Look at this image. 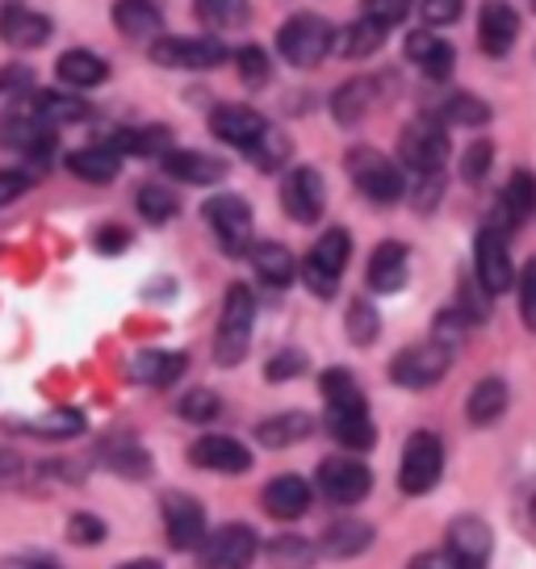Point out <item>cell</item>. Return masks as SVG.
I'll return each mask as SVG.
<instances>
[{
  "instance_id": "cell-9",
  "label": "cell",
  "mask_w": 536,
  "mask_h": 569,
  "mask_svg": "<svg viewBox=\"0 0 536 569\" xmlns=\"http://www.w3.org/2000/svg\"><path fill=\"white\" fill-rule=\"evenodd\" d=\"M448 360H453V348L445 343H411L390 360V381L403 386V390H428L440 377L448 373Z\"/></svg>"
},
{
  "instance_id": "cell-4",
  "label": "cell",
  "mask_w": 536,
  "mask_h": 569,
  "mask_svg": "<svg viewBox=\"0 0 536 569\" xmlns=\"http://www.w3.org/2000/svg\"><path fill=\"white\" fill-rule=\"evenodd\" d=\"M348 256H353V234L344 231V227H331V231L322 234L319 243L310 248V256L302 260L298 272H302V281L310 284V293H315V298H331V293L340 289Z\"/></svg>"
},
{
  "instance_id": "cell-27",
  "label": "cell",
  "mask_w": 536,
  "mask_h": 569,
  "mask_svg": "<svg viewBox=\"0 0 536 569\" xmlns=\"http://www.w3.org/2000/svg\"><path fill=\"white\" fill-rule=\"evenodd\" d=\"M68 172L80 180H89V184H109V180L122 172V156L106 147V142H97V147H80L68 156Z\"/></svg>"
},
{
  "instance_id": "cell-31",
  "label": "cell",
  "mask_w": 536,
  "mask_h": 569,
  "mask_svg": "<svg viewBox=\"0 0 536 569\" xmlns=\"http://www.w3.org/2000/svg\"><path fill=\"white\" fill-rule=\"evenodd\" d=\"M310 431H315V419L306 410H286V415H272V419H265V423L256 427V440L265 448H289V445H302Z\"/></svg>"
},
{
  "instance_id": "cell-26",
  "label": "cell",
  "mask_w": 536,
  "mask_h": 569,
  "mask_svg": "<svg viewBox=\"0 0 536 569\" xmlns=\"http://www.w3.org/2000/svg\"><path fill=\"white\" fill-rule=\"evenodd\" d=\"M54 76H59L68 89H97V84H106V80H109V63L97 51H85V47H76V51L59 54V63H54Z\"/></svg>"
},
{
  "instance_id": "cell-3",
  "label": "cell",
  "mask_w": 536,
  "mask_h": 569,
  "mask_svg": "<svg viewBox=\"0 0 536 569\" xmlns=\"http://www.w3.org/2000/svg\"><path fill=\"white\" fill-rule=\"evenodd\" d=\"M348 177L377 206H394V201H403V193H407L403 168L394 160H386L381 151H374V147H353L348 151Z\"/></svg>"
},
{
  "instance_id": "cell-7",
  "label": "cell",
  "mask_w": 536,
  "mask_h": 569,
  "mask_svg": "<svg viewBox=\"0 0 536 569\" xmlns=\"http://www.w3.org/2000/svg\"><path fill=\"white\" fill-rule=\"evenodd\" d=\"M331 42H336V30L322 18H315V13L289 18L281 26V34H277V47H281V54H286L294 68H315L319 59H327Z\"/></svg>"
},
{
  "instance_id": "cell-1",
  "label": "cell",
  "mask_w": 536,
  "mask_h": 569,
  "mask_svg": "<svg viewBox=\"0 0 536 569\" xmlns=\"http://www.w3.org/2000/svg\"><path fill=\"white\" fill-rule=\"evenodd\" d=\"M322 398H327V431L340 440L344 448H374L377 427L369 419L365 393H360L357 377L348 369H327L322 373Z\"/></svg>"
},
{
  "instance_id": "cell-8",
  "label": "cell",
  "mask_w": 536,
  "mask_h": 569,
  "mask_svg": "<svg viewBox=\"0 0 536 569\" xmlns=\"http://www.w3.org/2000/svg\"><path fill=\"white\" fill-rule=\"evenodd\" d=\"M260 540L248 523H222L218 532L201 536L197 545V566L201 569H248L256 561Z\"/></svg>"
},
{
  "instance_id": "cell-18",
  "label": "cell",
  "mask_w": 536,
  "mask_h": 569,
  "mask_svg": "<svg viewBox=\"0 0 536 569\" xmlns=\"http://www.w3.org/2000/svg\"><path fill=\"white\" fill-rule=\"evenodd\" d=\"M210 130H215V139L231 142L239 151H251L260 142V134L268 130V122L248 106H218L210 113Z\"/></svg>"
},
{
  "instance_id": "cell-46",
  "label": "cell",
  "mask_w": 536,
  "mask_h": 569,
  "mask_svg": "<svg viewBox=\"0 0 536 569\" xmlns=\"http://www.w3.org/2000/svg\"><path fill=\"white\" fill-rule=\"evenodd\" d=\"M218 410H222V402L215 390H189L177 402V415L189 423H210V419H218Z\"/></svg>"
},
{
  "instance_id": "cell-23",
  "label": "cell",
  "mask_w": 536,
  "mask_h": 569,
  "mask_svg": "<svg viewBox=\"0 0 536 569\" xmlns=\"http://www.w3.org/2000/svg\"><path fill=\"white\" fill-rule=\"evenodd\" d=\"M465 569H486V557H490V528L483 519H457L448 528V545H445Z\"/></svg>"
},
{
  "instance_id": "cell-60",
  "label": "cell",
  "mask_w": 536,
  "mask_h": 569,
  "mask_svg": "<svg viewBox=\"0 0 536 569\" xmlns=\"http://www.w3.org/2000/svg\"><path fill=\"white\" fill-rule=\"evenodd\" d=\"M9 569H63V566H54L47 557H26V561H13Z\"/></svg>"
},
{
  "instance_id": "cell-11",
  "label": "cell",
  "mask_w": 536,
  "mask_h": 569,
  "mask_svg": "<svg viewBox=\"0 0 536 569\" xmlns=\"http://www.w3.org/2000/svg\"><path fill=\"white\" fill-rule=\"evenodd\" d=\"M151 59H156L160 68L206 71V68H218V63H227V59H231V51H227L218 38H180V34H168V38H156V42H151Z\"/></svg>"
},
{
  "instance_id": "cell-20",
  "label": "cell",
  "mask_w": 536,
  "mask_h": 569,
  "mask_svg": "<svg viewBox=\"0 0 536 569\" xmlns=\"http://www.w3.org/2000/svg\"><path fill=\"white\" fill-rule=\"evenodd\" d=\"M0 38L9 47H21V51H34L51 38V18L47 13H34L26 4H4L0 9Z\"/></svg>"
},
{
  "instance_id": "cell-14",
  "label": "cell",
  "mask_w": 536,
  "mask_h": 569,
  "mask_svg": "<svg viewBox=\"0 0 536 569\" xmlns=\"http://www.w3.org/2000/svg\"><path fill=\"white\" fill-rule=\"evenodd\" d=\"M0 147H9V151H21V156H30L34 163H51L54 156V130L30 118L26 109L18 113H9L4 126H0Z\"/></svg>"
},
{
  "instance_id": "cell-47",
  "label": "cell",
  "mask_w": 536,
  "mask_h": 569,
  "mask_svg": "<svg viewBox=\"0 0 536 569\" xmlns=\"http://www.w3.org/2000/svg\"><path fill=\"white\" fill-rule=\"evenodd\" d=\"M248 156L256 160V168L272 172V168H281V163L289 160V139H286V134H277V130H265V134H260V142L251 147Z\"/></svg>"
},
{
  "instance_id": "cell-10",
  "label": "cell",
  "mask_w": 536,
  "mask_h": 569,
  "mask_svg": "<svg viewBox=\"0 0 536 569\" xmlns=\"http://www.w3.org/2000/svg\"><path fill=\"white\" fill-rule=\"evenodd\" d=\"M201 213H206V222H210V231H215L218 248L227 251V256H244V251L251 248V206L244 201V197L218 193L201 206Z\"/></svg>"
},
{
  "instance_id": "cell-44",
  "label": "cell",
  "mask_w": 536,
  "mask_h": 569,
  "mask_svg": "<svg viewBox=\"0 0 536 569\" xmlns=\"http://www.w3.org/2000/svg\"><path fill=\"white\" fill-rule=\"evenodd\" d=\"M135 206H139V213H143L147 222H156V227H160V222H172L180 210L177 193H168L163 184H143L139 197H135Z\"/></svg>"
},
{
  "instance_id": "cell-32",
  "label": "cell",
  "mask_w": 536,
  "mask_h": 569,
  "mask_svg": "<svg viewBox=\"0 0 536 569\" xmlns=\"http://www.w3.org/2000/svg\"><path fill=\"white\" fill-rule=\"evenodd\" d=\"M407 59L419 63L431 80H445L448 71H453V47H448L445 38L431 34V30H415V34L407 38Z\"/></svg>"
},
{
  "instance_id": "cell-5",
  "label": "cell",
  "mask_w": 536,
  "mask_h": 569,
  "mask_svg": "<svg viewBox=\"0 0 536 569\" xmlns=\"http://www.w3.org/2000/svg\"><path fill=\"white\" fill-rule=\"evenodd\" d=\"M398 160L415 177H436L448 160V134L436 118H415L398 134Z\"/></svg>"
},
{
  "instance_id": "cell-51",
  "label": "cell",
  "mask_w": 536,
  "mask_h": 569,
  "mask_svg": "<svg viewBox=\"0 0 536 569\" xmlns=\"http://www.w3.org/2000/svg\"><path fill=\"white\" fill-rule=\"evenodd\" d=\"M490 160H495V147L486 139H478V142H469V151L461 156V177L469 180V184H478V180L490 172Z\"/></svg>"
},
{
  "instance_id": "cell-45",
  "label": "cell",
  "mask_w": 536,
  "mask_h": 569,
  "mask_svg": "<svg viewBox=\"0 0 536 569\" xmlns=\"http://www.w3.org/2000/svg\"><path fill=\"white\" fill-rule=\"evenodd\" d=\"M377 331H381V319H377V310L365 302V298H357V302L348 306V339L365 348V343H374V339H377Z\"/></svg>"
},
{
  "instance_id": "cell-6",
  "label": "cell",
  "mask_w": 536,
  "mask_h": 569,
  "mask_svg": "<svg viewBox=\"0 0 536 569\" xmlns=\"http://www.w3.org/2000/svg\"><path fill=\"white\" fill-rule=\"evenodd\" d=\"M445 473V445L431 431H415L407 448H403V465H398V490L403 495H428L431 486Z\"/></svg>"
},
{
  "instance_id": "cell-49",
  "label": "cell",
  "mask_w": 536,
  "mask_h": 569,
  "mask_svg": "<svg viewBox=\"0 0 536 569\" xmlns=\"http://www.w3.org/2000/svg\"><path fill=\"white\" fill-rule=\"evenodd\" d=\"M235 68H239L244 84H251V89L268 84V76H272V63H268V54L260 47H244V51L235 54Z\"/></svg>"
},
{
  "instance_id": "cell-13",
  "label": "cell",
  "mask_w": 536,
  "mask_h": 569,
  "mask_svg": "<svg viewBox=\"0 0 536 569\" xmlns=\"http://www.w3.org/2000/svg\"><path fill=\"white\" fill-rule=\"evenodd\" d=\"M474 272H478V284L486 293H507L516 272H512V251H507V239H503L499 227H483L478 234V251H474Z\"/></svg>"
},
{
  "instance_id": "cell-57",
  "label": "cell",
  "mask_w": 536,
  "mask_h": 569,
  "mask_svg": "<svg viewBox=\"0 0 536 569\" xmlns=\"http://www.w3.org/2000/svg\"><path fill=\"white\" fill-rule=\"evenodd\" d=\"M92 248L106 251V256H118V251L130 248V234H126L122 227H101V231H97V239H92Z\"/></svg>"
},
{
  "instance_id": "cell-55",
  "label": "cell",
  "mask_w": 536,
  "mask_h": 569,
  "mask_svg": "<svg viewBox=\"0 0 536 569\" xmlns=\"http://www.w3.org/2000/svg\"><path fill=\"white\" fill-rule=\"evenodd\" d=\"M519 315H524V327L536 331V260L519 277Z\"/></svg>"
},
{
  "instance_id": "cell-52",
  "label": "cell",
  "mask_w": 536,
  "mask_h": 569,
  "mask_svg": "<svg viewBox=\"0 0 536 569\" xmlns=\"http://www.w3.org/2000/svg\"><path fill=\"white\" fill-rule=\"evenodd\" d=\"M30 184H34V177L26 168H0V210L30 193Z\"/></svg>"
},
{
  "instance_id": "cell-39",
  "label": "cell",
  "mask_w": 536,
  "mask_h": 569,
  "mask_svg": "<svg viewBox=\"0 0 536 569\" xmlns=\"http://www.w3.org/2000/svg\"><path fill=\"white\" fill-rule=\"evenodd\" d=\"M374 80H348L336 97H331V113H336V122L344 126H357L365 113H369V106H374Z\"/></svg>"
},
{
  "instance_id": "cell-56",
  "label": "cell",
  "mask_w": 536,
  "mask_h": 569,
  "mask_svg": "<svg viewBox=\"0 0 536 569\" xmlns=\"http://www.w3.org/2000/svg\"><path fill=\"white\" fill-rule=\"evenodd\" d=\"M461 4L465 0H424V18L431 26H453V21L461 18Z\"/></svg>"
},
{
  "instance_id": "cell-36",
  "label": "cell",
  "mask_w": 536,
  "mask_h": 569,
  "mask_svg": "<svg viewBox=\"0 0 536 569\" xmlns=\"http://www.w3.org/2000/svg\"><path fill=\"white\" fill-rule=\"evenodd\" d=\"M118 156H163L172 151V130L168 126H139V130H118L106 142Z\"/></svg>"
},
{
  "instance_id": "cell-48",
  "label": "cell",
  "mask_w": 536,
  "mask_h": 569,
  "mask_svg": "<svg viewBox=\"0 0 536 569\" xmlns=\"http://www.w3.org/2000/svg\"><path fill=\"white\" fill-rule=\"evenodd\" d=\"M310 557H315V549L306 545V540H298V536H289V540H272L268 545V561L281 569H306L310 566Z\"/></svg>"
},
{
  "instance_id": "cell-62",
  "label": "cell",
  "mask_w": 536,
  "mask_h": 569,
  "mask_svg": "<svg viewBox=\"0 0 536 569\" xmlns=\"http://www.w3.org/2000/svg\"><path fill=\"white\" fill-rule=\"evenodd\" d=\"M533 9H536V0H533Z\"/></svg>"
},
{
  "instance_id": "cell-53",
  "label": "cell",
  "mask_w": 536,
  "mask_h": 569,
  "mask_svg": "<svg viewBox=\"0 0 536 569\" xmlns=\"http://www.w3.org/2000/svg\"><path fill=\"white\" fill-rule=\"evenodd\" d=\"M298 373H306V352H294V348L277 352L265 365V377H268V381H289V377H298Z\"/></svg>"
},
{
  "instance_id": "cell-50",
  "label": "cell",
  "mask_w": 536,
  "mask_h": 569,
  "mask_svg": "<svg viewBox=\"0 0 536 569\" xmlns=\"http://www.w3.org/2000/svg\"><path fill=\"white\" fill-rule=\"evenodd\" d=\"M109 536L106 519L101 516H89V511H76L72 519H68V540L72 545H101Z\"/></svg>"
},
{
  "instance_id": "cell-40",
  "label": "cell",
  "mask_w": 536,
  "mask_h": 569,
  "mask_svg": "<svg viewBox=\"0 0 536 569\" xmlns=\"http://www.w3.org/2000/svg\"><path fill=\"white\" fill-rule=\"evenodd\" d=\"M30 97H34V71L26 63L0 68V113H18Z\"/></svg>"
},
{
  "instance_id": "cell-35",
  "label": "cell",
  "mask_w": 536,
  "mask_h": 569,
  "mask_svg": "<svg viewBox=\"0 0 536 569\" xmlns=\"http://www.w3.org/2000/svg\"><path fill=\"white\" fill-rule=\"evenodd\" d=\"M536 210V177L533 172H516L507 180V189L499 197V213H503V231H512L519 222H528V213Z\"/></svg>"
},
{
  "instance_id": "cell-22",
  "label": "cell",
  "mask_w": 536,
  "mask_h": 569,
  "mask_svg": "<svg viewBox=\"0 0 536 569\" xmlns=\"http://www.w3.org/2000/svg\"><path fill=\"white\" fill-rule=\"evenodd\" d=\"M407 260H411V251L403 248V243H377L374 256H369V272H365V281L374 293H398L403 284H407Z\"/></svg>"
},
{
  "instance_id": "cell-58",
  "label": "cell",
  "mask_w": 536,
  "mask_h": 569,
  "mask_svg": "<svg viewBox=\"0 0 536 569\" xmlns=\"http://www.w3.org/2000/svg\"><path fill=\"white\" fill-rule=\"evenodd\" d=\"M21 481H26V461L18 452L0 448V486H21Z\"/></svg>"
},
{
  "instance_id": "cell-16",
  "label": "cell",
  "mask_w": 536,
  "mask_h": 569,
  "mask_svg": "<svg viewBox=\"0 0 536 569\" xmlns=\"http://www.w3.org/2000/svg\"><path fill=\"white\" fill-rule=\"evenodd\" d=\"M319 490L331 502H344V507H353L360 498L374 490V473L365 469L360 461H322L319 465Z\"/></svg>"
},
{
  "instance_id": "cell-17",
  "label": "cell",
  "mask_w": 536,
  "mask_h": 569,
  "mask_svg": "<svg viewBox=\"0 0 536 569\" xmlns=\"http://www.w3.org/2000/svg\"><path fill=\"white\" fill-rule=\"evenodd\" d=\"M519 38V18L512 4L503 0H486L483 13H478V47H483L490 59H503V54L516 47Z\"/></svg>"
},
{
  "instance_id": "cell-42",
  "label": "cell",
  "mask_w": 536,
  "mask_h": 569,
  "mask_svg": "<svg viewBox=\"0 0 536 569\" xmlns=\"http://www.w3.org/2000/svg\"><path fill=\"white\" fill-rule=\"evenodd\" d=\"M101 457H106L109 469H118L126 478H147V473H151V457H147L135 440H109V445L101 448Z\"/></svg>"
},
{
  "instance_id": "cell-41",
  "label": "cell",
  "mask_w": 536,
  "mask_h": 569,
  "mask_svg": "<svg viewBox=\"0 0 536 569\" xmlns=\"http://www.w3.org/2000/svg\"><path fill=\"white\" fill-rule=\"evenodd\" d=\"M197 18L210 30H239V26H248L251 9L248 0H197Z\"/></svg>"
},
{
  "instance_id": "cell-37",
  "label": "cell",
  "mask_w": 536,
  "mask_h": 569,
  "mask_svg": "<svg viewBox=\"0 0 536 569\" xmlns=\"http://www.w3.org/2000/svg\"><path fill=\"white\" fill-rule=\"evenodd\" d=\"M503 410H507V386H503L499 377H483L474 390H469V402H465V415H469V423H495L503 419Z\"/></svg>"
},
{
  "instance_id": "cell-28",
  "label": "cell",
  "mask_w": 536,
  "mask_h": 569,
  "mask_svg": "<svg viewBox=\"0 0 536 569\" xmlns=\"http://www.w3.org/2000/svg\"><path fill=\"white\" fill-rule=\"evenodd\" d=\"M30 101H34V106H21V109H26L30 118H38L47 130H59V126H72L89 118V106L76 101V97H63V92H34Z\"/></svg>"
},
{
  "instance_id": "cell-25",
  "label": "cell",
  "mask_w": 536,
  "mask_h": 569,
  "mask_svg": "<svg viewBox=\"0 0 536 569\" xmlns=\"http://www.w3.org/2000/svg\"><path fill=\"white\" fill-rule=\"evenodd\" d=\"M185 365H189V356L185 352H139L130 356V365H126V373L130 381H139V386H172L180 373H185Z\"/></svg>"
},
{
  "instance_id": "cell-21",
  "label": "cell",
  "mask_w": 536,
  "mask_h": 569,
  "mask_svg": "<svg viewBox=\"0 0 536 569\" xmlns=\"http://www.w3.org/2000/svg\"><path fill=\"white\" fill-rule=\"evenodd\" d=\"M260 507H265L272 519H302L310 511V486L302 478H294V473H281V478H272L265 486V495H260Z\"/></svg>"
},
{
  "instance_id": "cell-59",
  "label": "cell",
  "mask_w": 536,
  "mask_h": 569,
  "mask_svg": "<svg viewBox=\"0 0 536 569\" xmlns=\"http://www.w3.org/2000/svg\"><path fill=\"white\" fill-rule=\"evenodd\" d=\"M411 569H465V566L448 549H440V552H424V557H419Z\"/></svg>"
},
{
  "instance_id": "cell-43",
  "label": "cell",
  "mask_w": 536,
  "mask_h": 569,
  "mask_svg": "<svg viewBox=\"0 0 536 569\" xmlns=\"http://www.w3.org/2000/svg\"><path fill=\"white\" fill-rule=\"evenodd\" d=\"M440 122L448 126H486L490 122V106L478 101V97H469V92H457V97H448L445 106H440Z\"/></svg>"
},
{
  "instance_id": "cell-29",
  "label": "cell",
  "mask_w": 536,
  "mask_h": 569,
  "mask_svg": "<svg viewBox=\"0 0 536 569\" xmlns=\"http://www.w3.org/2000/svg\"><path fill=\"white\" fill-rule=\"evenodd\" d=\"M113 26L126 38H156L163 30V13L156 0H113Z\"/></svg>"
},
{
  "instance_id": "cell-34",
  "label": "cell",
  "mask_w": 536,
  "mask_h": 569,
  "mask_svg": "<svg viewBox=\"0 0 536 569\" xmlns=\"http://www.w3.org/2000/svg\"><path fill=\"white\" fill-rule=\"evenodd\" d=\"M13 431H26V436H42V440H72L85 431V415L72 407H59V410H47V415H38V419H13Z\"/></svg>"
},
{
  "instance_id": "cell-38",
  "label": "cell",
  "mask_w": 536,
  "mask_h": 569,
  "mask_svg": "<svg viewBox=\"0 0 536 569\" xmlns=\"http://www.w3.org/2000/svg\"><path fill=\"white\" fill-rule=\"evenodd\" d=\"M381 42H386V26L360 18V21H353V26H344L331 47H336L344 59H365V54L381 51Z\"/></svg>"
},
{
  "instance_id": "cell-30",
  "label": "cell",
  "mask_w": 536,
  "mask_h": 569,
  "mask_svg": "<svg viewBox=\"0 0 536 569\" xmlns=\"http://www.w3.org/2000/svg\"><path fill=\"white\" fill-rule=\"evenodd\" d=\"M374 545V528L369 523H360V519H344V523H331L327 532H322L319 549L331 557V561H348V557H357Z\"/></svg>"
},
{
  "instance_id": "cell-2",
  "label": "cell",
  "mask_w": 536,
  "mask_h": 569,
  "mask_svg": "<svg viewBox=\"0 0 536 569\" xmlns=\"http://www.w3.org/2000/svg\"><path fill=\"white\" fill-rule=\"evenodd\" d=\"M251 322H256V298L248 284H231L227 302H222V319L215 331V360L218 365H239L251 348Z\"/></svg>"
},
{
  "instance_id": "cell-61",
  "label": "cell",
  "mask_w": 536,
  "mask_h": 569,
  "mask_svg": "<svg viewBox=\"0 0 536 569\" xmlns=\"http://www.w3.org/2000/svg\"><path fill=\"white\" fill-rule=\"evenodd\" d=\"M118 569H163V566L151 561V557H139V561H126V566H118Z\"/></svg>"
},
{
  "instance_id": "cell-12",
  "label": "cell",
  "mask_w": 536,
  "mask_h": 569,
  "mask_svg": "<svg viewBox=\"0 0 536 569\" xmlns=\"http://www.w3.org/2000/svg\"><path fill=\"white\" fill-rule=\"evenodd\" d=\"M160 511H163V536H168L172 549L189 552L201 545V536H206V511H201L197 498L172 490V495H163Z\"/></svg>"
},
{
  "instance_id": "cell-15",
  "label": "cell",
  "mask_w": 536,
  "mask_h": 569,
  "mask_svg": "<svg viewBox=\"0 0 536 569\" xmlns=\"http://www.w3.org/2000/svg\"><path fill=\"white\" fill-rule=\"evenodd\" d=\"M281 206L294 222H319L322 206H327V189H322V177L315 168H294L281 184Z\"/></svg>"
},
{
  "instance_id": "cell-19",
  "label": "cell",
  "mask_w": 536,
  "mask_h": 569,
  "mask_svg": "<svg viewBox=\"0 0 536 569\" xmlns=\"http://www.w3.org/2000/svg\"><path fill=\"white\" fill-rule=\"evenodd\" d=\"M189 461L197 469H210V473H248L251 452L239 440H231V436H201L189 448Z\"/></svg>"
},
{
  "instance_id": "cell-54",
  "label": "cell",
  "mask_w": 536,
  "mask_h": 569,
  "mask_svg": "<svg viewBox=\"0 0 536 569\" xmlns=\"http://www.w3.org/2000/svg\"><path fill=\"white\" fill-rule=\"evenodd\" d=\"M365 18L390 30V26L407 18V0H365Z\"/></svg>"
},
{
  "instance_id": "cell-33",
  "label": "cell",
  "mask_w": 536,
  "mask_h": 569,
  "mask_svg": "<svg viewBox=\"0 0 536 569\" xmlns=\"http://www.w3.org/2000/svg\"><path fill=\"white\" fill-rule=\"evenodd\" d=\"M251 251V264H256V272H260V281L272 284V289H286V284H294V277H298V260H294V251L281 248V243H256Z\"/></svg>"
},
{
  "instance_id": "cell-24",
  "label": "cell",
  "mask_w": 536,
  "mask_h": 569,
  "mask_svg": "<svg viewBox=\"0 0 536 569\" xmlns=\"http://www.w3.org/2000/svg\"><path fill=\"white\" fill-rule=\"evenodd\" d=\"M160 163L168 177L185 180V184H218L227 177V163L206 156V151H163Z\"/></svg>"
}]
</instances>
